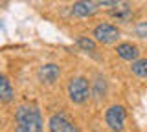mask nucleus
Returning <instances> with one entry per match:
<instances>
[{
	"label": "nucleus",
	"mask_w": 147,
	"mask_h": 132,
	"mask_svg": "<svg viewBox=\"0 0 147 132\" xmlns=\"http://www.w3.org/2000/svg\"><path fill=\"white\" fill-rule=\"evenodd\" d=\"M15 132H42V117L35 107H20L17 110Z\"/></svg>",
	"instance_id": "1"
},
{
	"label": "nucleus",
	"mask_w": 147,
	"mask_h": 132,
	"mask_svg": "<svg viewBox=\"0 0 147 132\" xmlns=\"http://www.w3.org/2000/svg\"><path fill=\"white\" fill-rule=\"evenodd\" d=\"M68 94L74 103H83L88 97V83L85 77H74L68 84Z\"/></svg>",
	"instance_id": "2"
},
{
	"label": "nucleus",
	"mask_w": 147,
	"mask_h": 132,
	"mask_svg": "<svg viewBox=\"0 0 147 132\" xmlns=\"http://www.w3.org/2000/svg\"><path fill=\"white\" fill-rule=\"evenodd\" d=\"M105 121H107V125L114 132H119L123 129V125H125V108L119 107V105L110 107L107 114H105Z\"/></svg>",
	"instance_id": "3"
},
{
	"label": "nucleus",
	"mask_w": 147,
	"mask_h": 132,
	"mask_svg": "<svg viewBox=\"0 0 147 132\" xmlns=\"http://www.w3.org/2000/svg\"><path fill=\"white\" fill-rule=\"evenodd\" d=\"M94 37H96L98 42L110 44V42H114V40H118L119 31H118V28H114V26H110V24H99L98 28L94 29Z\"/></svg>",
	"instance_id": "4"
},
{
	"label": "nucleus",
	"mask_w": 147,
	"mask_h": 132,
	"mask_svg": "<svg viewBox=\"0 0 147 132\" xmlns=\"http://www.w3.org/2000/svg\"><path fill=\"white\" fill-rule=\"evenodd\" d=\"M50 130H52V132H79L77 127H74L72 123L63 116V114H59V116H52V119H50Z\"/></svg>",
	"instance_id": "5"
},
{
	"label": "nucleus",
	"mask_w": 147,
	"mask_h": 132,
	"mask_svg": "<svg viewBox=\"0 0 147 132\" xmlns=\"http://www.w3.org/2000/svg\"><path fill=\"white\" fill-rule=\"evenodd\" d=\"M96 4L92 2V0H79V2H76L74 4V7H72V15H76V17H90V15H94L96 13Z\"/></svg>",
	"instance_id": "6"
},
{
	"label": "nucleus",
	"mask_w": 147,
	"mask_h": 132,
	"mask_svg": "<svg viewBox=\"0 0 147 132\" xmlns=\"http://www.w3.org/2000/svg\"><path fill=\"white\" fill-rule=\"evenodd\" d=\"M57 77H59V66H55V64H44V66H40L39 79L42 81V83L52 84V83L57 81Z\"/></svg>",
	"instance_id": "7"
},
{
	"label": "nucleus",
	"mask_w": 147,
	"mask_h": 132,
	"mask_svg": "<svg viewBox=\"0 0 147 132\" xmlns=\"http://www.w3.org/2000/svg\"><path fill=\"white\" fill-rule=\"evenodd\" d=\"M116 52H118V55L121 59H125V61H132V59L138 57V48L132 46V44H119Z\"/></svg>",
	"instance_id": "8"
},
{
	"label": "nucleus",
	"mask_w": 147,
	"mask_h": 132,
	"mask_svg": "<svg viewBox=\"0 0 147 132\" xmlns=\"http://www.w3.org/2000/svg\"><path fill=\"white\" fill-rule=\"evenodd\" d=\"M13 99V88L11 83L7 81V77L0 75V101H11Z\"/></svg>",
	"instance_id": "9"
},
{
	"label": "nucleus",
	"mask_w": 147,
	"mask_h": 132,
	"mask_svg": "<svg viewBox=\"0 0 147 132\" xmlns=\"http://www.w3.org/2000/svg\"><path fill=\"white\" fill-rule=\"evenodd\" d=\"M110 17H114V19H118V20H129L132 17V11H131V7L125 4V6L118 7V9L110 11Z\"/></svg>",
	"instance_id": "10"
},
{
	"label": "nucleus",
	"mask_w": 147,
	"mask_h": 132,
	"mask_svg": "<svg viewBox=\"0 0 147 132\" xmlns=\"http://www.w3.org/2000/svg\"><path fill=\"white\" fill-rule=\"evenodd\" d=\"M132 72L138 77H147V59H140L132 64Z\"/></svg>",
	"instance_id": "11"
},
{
	"label": "nucleus",
	"mask_w": 147,
	"mask_h": 132,
	"mask_svg": "<svg viewBox=\"0 0 147 132\" xmlns=\"http://www.w3.org/2000/svg\"><path fill=\"white\" fill-rule=\"evenodd\" d=\"M77 46H79L81 50H85V52H94V50H96V42L92 39L79 37V39H77Z\"/></svg>",
	"instance_id": "12"
},
{
	"label": "nucleus",
	"mask_w": 147,
	"mask_h": 132,
	"mask_svg": "<svg viewBox=\"0 0 147 132\" xmlns=\"http://www.w3.org/2000/svg\"><path fill=\"white\" fill-rule=\"evenodd\" d=\"M136 35L140 39H147V22H140L136 26Z\"/></svg>",
	"instance_id": "13"
},
{
	"label": "nucleus",
	"mask_w": 147,
	"mask_h": 132,
	"mask_svg": "<svg viewBox=\"0 0 147 132\" xmlns=\"http://www.w3.org/2000/svg\"><path fill=\"white\" fill-rule=\"evenodd\" d=\"M98 4H101V6H116V4H119V0H98Z\"/></svg>",
	"instance_id": "14"
}]
</instances>
